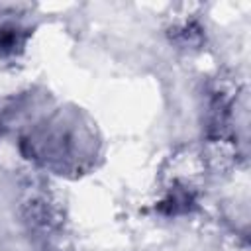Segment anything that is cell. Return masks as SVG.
Masks as SVG:
<instances>
[{
  "mask_svg": "<svg viewBox=\"0 0 251 251\" xmlns=\"http://www.w3.org/2000/svg\"><path fill=\"white\" fill-rule=\"evenodd\" d=\"M82 137L84 129H78L75 118H55V122L39 126L33 133L24 137L22 149L29 159L63 175L71 169H80L88 151V141H80Z\"/></svg>",
  "mask_w": 251,
  "mask_h": 251,
  "instance_id": "1",
  "label": "cell"
},
{
  "mask_svg": "<svg viewBox=\"0 0 251 251\" xmlns=\"http://www.w3.org/2000/svg\"><path fill=\"white\" fill-rule=\"evenodd\" d=\"M25 41V35L22 29L14 25H0V55H8L18 51Z\"/></svg>",
  "mask_w": 251,
  "mask_h": 251,
  "instance_id": "2",
  "label": "cell"
}]
</instances>
